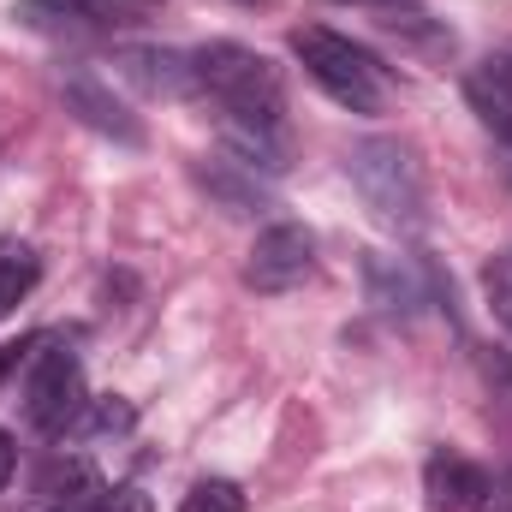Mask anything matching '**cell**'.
<instances>
[{"instance_id":"6da1fadb","label":"cell","mask_w":512,"mask_h":512,"mask_svg":"<svg viewBox=\"0 0 512 512\" xmlns=\"http://www.w3.org/2000/svg\"><path fill=\"white\" fill-rule=\"evenodd\" d=\"M346 179L364 197V209L393 227V233H417L429 221V191H423V167L399 137H358L346 149Z\"/></svg>"},{"instance_id":"7a4b0ae2","label":"cell","mask_w":512,"mask_h":512,"mask_svg":"<svg viewBox=\"0 0 512 512\" xmlns=\"http://www.w3.org/2000/svg\"><path fill=\"white\" fill-rule=\"evenodd\" d=\"M292 54L304 60V72L316 78L322 96H334L352 114H382L387 102V72L370 48H358L352 36L328 30V24H298L292 30Z\"/></svg>"},{"instance_id":"3957f363","label":"cell","mask_w":512,"mask_h":512,"mask_svg":"<svg viewBox=\"0 0 512 512\" xmlns=\"http://www.w3.org/2000/svg\"><path fill=\"white\" fill-rule=\"evenodd\" d=\"M191 72H197V90H209L215 108L227 114H274V120L286 114L280 66L245 42H203L191 54Z\"/></svg>"},{"instance_id":"277c9868","label":"cell","mask_w":512,"mask_h":512,"mask_svg":"<svg viewBox=\"0 0 512 512\" xmlns=\"http://www.w3.org/2000/svg\"><path fill=\"white\" fill-rule=\"evenodd\" d=\"M84 405H90V393H84L78 352L66 340H36V364H30V382H24V423L36 435H66Z\"/></svg>"},{"instance_id":"5b68a950","label":"cell","mask_w":512,"mask_h":512,"mask_svg":"<svg viewBox=\"0 0 512 512\" xmlns=\"http://www.w3.org/2000/svg\"><path fill=\"white\" fill-rule=\"evenodd\" d=\"M310 268H316V239H310L298 221H274V227H262V233H256L251 256H245V286L274 298V292L304 286V280H310Z\"/></svg>"},{"instance_id":"8992f818","label":"cell","mask_w":512,"mask_h":512,"mask_svg":"<svg viewBox=\"0 0 512 512\" xmlns=\"http://www.w3.org/2000/svg\"><path fill=\"white\" fill-rule=\"evenodd\" d=\"M435 280L441 268L429 256H387V251H364V292L382 316L411 322L429 298H435Z\"/></svg>"},{"instance_id":"52a82bcc","label":"cell","mask_w":512,"mask_h":512,"mask_svg":"<svg viewBox=\"0 0 512 512\" xmlns=\"http://www.w3.org/2000/svg\"><path fill=\"white\" fill-rule=\"evenodd\" d=\"M60 102H66V114L78 126H90L96 137H114L126 149H143V120L114 96V84H102L90 66H66L60 72Z\"/></svg>"},{"instance_id":"ba28073f","label":"cell","mask_w":512,"mask_h":512,"mask_svg":"<svg viewBox=\"0 0 512 512\" xmlns=\"http://www.w3.org/2000/svg\"><path fill=\"white\" fill-rule=\"evenodd\" d=\"M215 137H221V155H233L239 167H251L262 179H280V173L292 167L286 120H274V114H227V108H221Z\"/></svg>"},{"instance_id":"9c48e42d","label":"cell","mask_w":512,"mask_h":512,"mask_svg":"<svg viewBox=\"0 0 512 512\" xmlns=\"http://www.w3.org/2000/svg\"><path fill=\"white\" fill-rule=\"evenodd\" d=\"M191 179H197V191H203L221 215L256 221V215H268V209H274L268 179H262V173H251V167H239L233 155H203V161L191 167Z\"/></svg>"},{"instance_id":"30bf717a","label":"cell","mask_w":512,"mask_h":512,"mask_svg":"<svg viewBox=\"0 0 512 512\" xmlns=\"http://www.w3.org/2000/svg\"><path fill=\"white\" fill-rule=\"evenodd\" d=\"M114 66L131 90L143 96H191L197 90V72H191V54L179 48H155V42H120L114 48Z\"/></svg>"},{"instance_id":"8fae6325","label":"cell","mask_w":512,"mask_h":512,"mask_svg":"<svg viewBox=\"0 0 512 512\" xmlns=\"http://www.w3.org/2000/svg\"><path fill=\"white\" fill-rule=\"evenodd\" d=\"M24 30L36 36H54V42H96L114 30V6H96V0H18L12 12Z\"/></svg>"},{"instance_id":"7c38bea8","label":"cell","mask_w":512,"mask_h":512,"mask_svg":"<svg viewBox=\"0 0 512 512\" xmlns=\"http://www.w3.org/2000/svg\"><path fill=\"white\" fill-rule=\"evenodd\" d=\"M429 512H483L489 507V471L471 465L465 453H435L423 471Z\"/></svg>"},{"instance_id":"4fadbf2b","label":"cell","mask_w":512,"mask_h":512,"mask_svg":"<svg viewBox=\"0 0 512 512\" xmlns=\"http://www.w3.org/2000/svg\"><path fill=\"white\" fill-rule=\"evenodd\" d=\"M465 96H471L477 120L495 131V137L512 143V54H489V60L465 78Z\"/></svg>"},{"instance_id":"5bb4252c","label":"cell","mask_w":512,"mask_h":512,"mask_svg":"<svg viewBox=\"0 0 512 512\" xmlns=\"http://www.w3.org/2000/svg\"><path fill=\"white\" fill-rule=\"evenodd\" d=\"M54 507H96L108 489H102V477H96V465L90 459H78V453H54L48 465H42V483H36Z\"/></svg>"},{"instance_id":"9a60e30c","label":"cell","mask_w":512,"mask_h":512,"mask_svg":"<svg viewBox=\"0 0 512 512\" xmlns=\"http://www.w3.org/2000/svg\"><path fill=\"white\" fill-rule=\"evenodd\" d=\"M36 274H42V262H36L30 245H0V316H12L30 298Z\"/></svg>"},{"instance_id":"2e32d148","label":"cell","mask_w":512,"mask_h":512,"mask_svg":"<svg viewBox=\"0 0 512 512\" xmlns=\"http://www.w3.org/2000/svg\"><path fill=\"white\" fill-rule=\"evenodd\" d=\"M131 423H137V411H131V399H90L84 411H78V423H72V435L78 441H108V435H126Z\"/></svg>"},{"instance_id":"e0dca14e","label":"cell","mask_w":512,"mask_h":512,"mask_svg":"<svg viewBox=\"0 0 512 512\" xmlns=\"http://www.w3.org/2000/svg\"><path fill=\"white\" fill-rule=\"evenodd\" d=\"M179 512H245V495H239V483H227V477H203V483L179 501Z\"/></svg>"},{"instance_id":"ac0fdd59","label":"cell","mask_w":512,"mask_h":512,"mask_svg":"<svg viewBox=\"0 0 512 512\" xmlns=\"http://www.w3.org/2000/svg\"><path fill=\"white\" fill-rule=\"evenodd\" d=\"M90 512H149V495L143 489H114V495H102Z\"/></svg>"},{"instance_id":"d6986e66","label":"cell","mask_w":512,"mask_h":512,"mask_svg":"<svg viewBox=\"0 0 512 512\" xmlns=\"http://www.w3.org/2000/svg\"><path fill=\"white\" fill-rule=\"evenodd\" d=\"M483 370H489V382H501L512 393V352H501V346H489V358H483Z\"/></svg>"},{"instance_id":"ffe728a7","label":"cell","mask_w":512,"mask_h":512,"mask_svg":"<svg viewBox=\"0 0 512 512\" xmlns=\"http://www.w3.org/2000/svg\"><path fill=\"white\" fill-rule=\"evenodd\" d=\"M24 352H36V340H12V346H0V382L18 370V358H24Z\"/></svg>"},{"instance_id":"44dd1931","label":"cell","mask_w":512,"mask_h":512,"mask_svg":"<svg viewBox=\"0 0 512 512\" xmlns=\"http://www.w3.org/2000/svg\"><path fill=\"white\" fill-rule=\"evenodd\" d=\"M12 465H18V447H12V435L0 429V489H6V477H12Z\"/></svg>"},{"instance_id":"7402d4cb","label":"cell","mask_w":512,"mask_h":512,"mask_svg":"<svg viewBox=\"0 0 512 512\" xmlns=\"http://www.w3.org/2000/svg\"><path fill=\"white\" fill-rule=\"evenodd\" d=\"M358 6H382V12H387V6H399V0H358Z\"/></svg>"},{"instance_id":"603a6c76","label":"cell","mask_w":512,"mask_h":512,"mask_svg":"<svg viewBox=\"0 0 512 512\" xmlns=\"http://www.w3.org/2000/svg\"><path fill=\"white\" fill-rule=\"evenodd\" d=\"M54 512H90V507H54Z\"/></svg>"},{"instance_id":"cb8c5ba5","label":"cell","mask_w":512,"mask_h":512,"mask_svg":"<svg viewBox=\"0 0 512 512\" xmlns=\"http://www.w3.org/2000/svg\"><path fill=\"white\" fill-rule=\"evenodd\" d=\"M137 6H155V0H137Z\"/></svg>"}]
</instances>
